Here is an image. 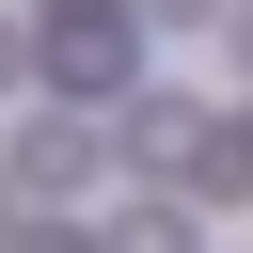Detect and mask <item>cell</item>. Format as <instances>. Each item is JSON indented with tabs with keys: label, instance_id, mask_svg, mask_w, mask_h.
<instances>
[{
	"label": "cell",
	"instance_id": "6da1fadb",
	"mask_svg": "<svg viewBox=\"0 0 253 253\" xmlns=\"http://www.w3.org/2000/svg\"><path fill=\"white\" fill-rule=\"evenodd\" d=\"M206 142H221L206 95H126V111H111V158H126V174H206Z\"/></svg>",
	"mask_w": 253,
	"mask_h": 253
},
{
	"label": "cell",
	"instance_id": "7a4b0ae2",
	"mask_svg": "<svg viewBox=\"0 0 253 253\" xmlns=\"http://www.w3.org/2000/svg\"><path fill=\"white\" fill-rule=\"evenodd\" d=\"M95 158H111V142H95L79 111H16V142H0V174H16L32 206H79V190H95Z\"/></svg>",
	"mask_w": 253,
	"mask_h": 253
},
{
	"label": "cell",
	"instance_id": "3957f363",
	"mask_svg": "<svg viewBox=\"0 0 253 253\" xmlns=\"http://www.w3.org/2000/svg\"><path fill=\"white\" fill-rule=\"evenodd\" d=\"M126 16H142V0H47L32 47H47L63 79H126Z\"/></svg>",
	"mask_w": 253,
	"mask_h": 253
},
{
	"label": "cell",
	"instance_id": "277c9868",
	"mask_svg": "<svg viewBox=\"0 0 253 253\" xmlns=\"http://www.w3.org/2000/svg\"><path fill=\"white\" fill-rule=\"evenodd\" d=\"M111 253H190V206H126V237Z\"/></svg>",
	"mask_w": 253,
	"mask_h": 253
},
{
	"label": "cell",
	"instance_id": "5b68a950",
	"mask_svg": "<svg viewBox=\"0 0 253 253\" xmlns=\"http://www.w3.org/2000/svg\"><path fill=\"white\" fill-rule=\"evenodd\" d=\"M0 253H95V237H63V221H0Z\"/></svg>",
	"mask_w": 253,
	"mask_h": 253
},
{
	"label": "cell",
	"instance_id": "8992f818",
	"mask_svg": "<svg viewBox=\"0 0 253 253\" xmlns=\"http://www.w3.org/2000/svg\"><path fill=\"white\" fill-rule=\"evenodd\" d=\"M158 16H206V0H158Z\"/></svg>",
	"mask_w": 253,
	"mask_h": 253
},
{
	"label": "cell",
	"instance_id": "52a82bcc",
	"mask_svg": "<svg viewBox=\"0 0 253 253\" xmlns=\"http://www.w3.org/2000/svg\"><path fill=\"white\" fill-rule=\"evenodd\" d=\"M237 16H253V0H237Z\"/></svg>",
	"mask_w": 253,
	"mask_h": 253
}]
</instances>
